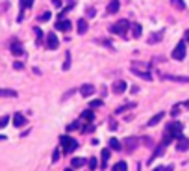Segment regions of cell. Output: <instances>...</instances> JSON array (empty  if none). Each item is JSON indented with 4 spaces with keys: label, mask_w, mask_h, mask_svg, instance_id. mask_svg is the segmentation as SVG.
I'll return each instance as SVG.
<instances>
[{
    "label": "cell",
    "mask_w": 189,
    "mask_h": 171,
    "mask_svg": "<svg viewBox=\"0 0 189 171\" xmlns=\"http://www.w3.org/2000/svg\"><path fill=\"white\" fill-rule=\"evenodd\" d=\"M180 136H182V123L172 121V123H169L167 128H165V138H163V141H161V143L169 145L172 140H176V138H180Z\"/></svg>",
    "instance_id": "1"
},
{
    "label": "cell",
    "mask_w": 189,
    "mask_h": 171,
    "mask_svg": "<svg viewBox=\"0 0 189 171\" xmlns=\"http://www.w3.org/2000/svg\"><path fill=\"white\" fill-rule=\"evenodd\" d=\"M128 28H132V24L126 21V19H123V21L111 24V26H109V32H111V34H117V36H126Z\"/></svg>",
    "instance_id": "2"
},
{
    "label": "cell",
    "mask_w": 189,
    "mask_h": 171,
    "mask_svg": "<svg viewBox=\"0 0 189 171\" xmlns=\"http://www.w3.org/2000/svg\"><path fill=\"white\" fill-rule=\"evenodd\" d=\"M60 141H61L65 152H72L74 149H78V141H76V140H72V138H69V136H61V138H60Z\"/></svg>",
    "instance_id": "3"
},
{
    "label": "cell",
    "mask_w": 189,
    "mask_h": 171,
    "mask_svg": "<svg viewBox=\"0 0 189 171\" xmlns=\"http://www.w3.org/2000/svg\"><path fill=\"white\" fill-rule=\"evenodd\" d=\"M172 58H174L176 62H182V60L186 58V39L180 41L176 47H174V50H172Z\"/></svg>",
    "instance_id": "4"
},
{
    "label": "cell",
    "mask_w": 189,
    "mask_h": 171,
    "mask_svg": "<svg viewBox=\"0 0 189 171\" xmlns=\"http://www.w3.org/2000/svg\"><path fill=\"white\" fill-rule=\"evenodd\" d=\"M9 50H11V54H13V56H22V54H24V48H22V45H21L19 39H13V41H11Z\"/></svg>",
    "instance_id": "5"
},
{
    "label": "cell",
    "mask_w": 189,
    "mask_h": 171,
    "mask_svg": "<svg viewBox=\"0 0 189 171\" xmlns=\"http://www.w3.org/2000/svg\"><path fill=\"white\" fill-rule=\"evenodd\" d=\"M46 47H48L50 50H56V48L60 47V39H58L56 34H48V36H46Z\"/></svg>",
    "instance_id": "6"
},
{
    "label": "cell",
    "mask_w": 189,
    "mask_h": 171,
    "mask_svg": "<svg viewBox=\"0 0 189 171\" xmlns=\"http://www.w3.org/2000/svg\"><path fill=\"white\" fill-rule=\"evenodd\" d=\"M132 73L135 74V76H139V78H145V80H152V74L148 73V71H141L137 65H132Z\"/></svg>",
    "instance_id": "7"
},
{
    "label": "cell",
    "mask_w": 189,
    "mask_h": 171,
    "mask_svg": "<svg viewBox=\"0 0 189 171\" xmlns=\"http://www.w3.org/2000/svg\"><path fill=\"white\" fill-rule=\"evenodd\" d=\"M71 21H67V19H58L56 22V30H60V32H69L71 30Z\"/></svg>",
    "instance_id": "8"
},
{
    "label": "cell",
    "mask_w": 189,
    "mask_h": 171,
    "mask_svg": "<svg viewBox=\"0 0 189 171\" xmlns=\"http://www.w3.org/2000/svg\"><path fill=\"white\" fill-rule=\"evenodd\" d=\"M111 89H113V93H115V95H123V93L126 91V82H124V80H117V82L113 84Z\"/></svg>",
    "instance_id": "9"
},
{
    "label": "cell",
    "mask_w": 189,
    "mask_h": 171,
    "mask_svg": "<svg viewBox=\"0 0 189 171\" xmlns=\"http://www.w3.org/2000/svg\"><path fill=\"white\" fill-rule=\"evenodd\" d=\"M165 147H167V145H165V143H160V145H158V147H156V151H154V154H152V156H150V160H147V164H150V162H152V160H156V158H158V156H161V154H163V152H165Z\"/></svg>",
    "instance_id": "10"
},
{
    "label": "cell",
    "mask_w": 189,
    "mask_h": 171,
    "mask_svg": "<svg viewBox=\"0 0 189 171\" xmlns=\"http://www.w3.org/2000/svg\"><path fill=\"white\" fill-rule=\"evenodd\" d=\"M176 149L180 151V152H184V151H187V149H189V141H187V138H184V136H180V138H178V143H176Z\"/></svg>",
    "instance_id": "11"
},
{
    "label": "cell",
    "mask_w": 189,
    "mask_h": 171,
    "mask_svg": "<svg viewBox=\"0 0 189 171\" xmlns=\"http://www.w3.org/2000/svg\"><path fill=\"white\" fill-rule=\"evenodd\" d=\"M19 6H21V13H19V19H17V21L21 22L22 21V11H24V9H28V8H32V6H34V0H21V2H19Z\"/></svg>",
    "instance_id": "12"
},
{
    "label": "cell",
    "mask_w": 189,
    "mask_h": 171,
    "mask_svg": "<svg viewBox=\"0 0 189 171\" xmlns=\"http://www.w3.org/2000/svg\"><path fill=\"white\" fill-rule=\"evenodd\" d=\"M124 149L128 151V152H132V151L135 149V147H137V138H126L124 140Z\"/></svg>",
    "instance_id": "13"
},
{
    "label": "cell",
    "mask_w": 189,
    "mask_h": 171,
    "mask_svg": "<svg viewBox=\"0 0 189 171\" xmlns=\"http://www.w3.org/2000/svg\"><path fill=\"white\" fill-rule=\"evenodd\" d=\"M80 93H82V97H89V95H93V93H95V86L84 84L82 87H80Z\"/></svg>",
    "instance_id": "14"
},
{
    "label": "cell",
    "mask_w": 189,
    "mask_h": 171,
    "mask_svg": "<svg viewBox=\"0 0 189 171\" xmlns=\"http://www.w3.org/2000/svg\"><path fill=\"white\" fill-rule=\"evenodd\" d=\"M141 34H143L141 24H139V22H134V24H132V36H134L135 39H139V37H141Z\"/></svg>",
    "instance_id": "15"
},
{
    "label": "cell",
    "mask_w": 189,
    "mask_h": 171,
    "mask_svg": "<svg viewBox=\"0 0 189 171\" xmlns=\"http://www.w3.org/2000/svg\"><path fill=\"white\" fill-rule=\"evenodd\" d=\"M119 8H121V2H119V0H109V4H108V13H117Z\"/></svg>",
    "instance_id": "16"
},
{
    "label": "cell",
    "mask_w": 189,
    "mask_h": 171,
    "mask_svg": "<svg viewBox=\"0 0 189 171\" xmlns=\"http://www.w3.org/2000/svg\"><path fill=\"white\" fill-rule=\"evenodd\" d=\"M24 123H26V117H24L22 113H15V115H13V125L17 128H21Z\"/></svg>",
    "instance_id": "17"
},
{
    "label": "cell",
    "mask_w": 189,
    "mask_h": 171,
    "mask_svg": "<svg viewBox=\"0 0 189 171\" xmlns=\"http://www.w3.org/2000/svg\"><path fill=\"white\" fill-rule=\"evenodd\" d=\"M163 117H165V112H160V113H156V115H154V117L148 121V127H154V125H158V123H160Z\"/></svg>",
    "instance_id": "18"
},
{
    "label": "cell",
    "mask_w": 189,
    "mask_h": 171,
    "mask_svg": "<svg viewBox=\"0 0 189 171\" xmlns=\"http://www.w3.org/2000/svg\"><path fill=\"white\" fill-rule=\"evenodd\" d=\"M0 97H9V99H15V97H17V91H15V89H4V87H0Z\"/></svg>",
    "instance_id": "19"
},
{
    "label": "cell",
    "mask_w": 189,
    "mask_h": 171,
    "mask_svg": "<svg viewBox=\"0 0 189 171\" xmlns=\"http://www.w3.org/2000/svg\"><path fill=\"white\" fill-rule=\"evenodd\" d=\"M82 119L87 121V123H93V121H95V113H93V110H85V112H82Z\"/></svg>",
    "instance_id": "20"
},
{
    "label": "cell",
    "mask_w": 189,
    "mask_h": 171,
    "mask_svg": "<svg viewBox=\"0 0 189 171\" xmlns=\"http://www.w3.org/2000/svg\"><path fill=\"white\" fill-rule=\"evenodd\" d=\"M161 37H163V32H156V34H152V36L148 37V43H150V45H156V43L161 41Z\"/></svg>",
    "instance_id": "21"
},
{
    "label": "cell",
    "mask_w": 189,
    "mask_h": 171,
    "mask_svg": "<svg viewBox=\"0 0 189 171\" xmlns=\"http://www.w3.org/2000/svg\"><path fill=\"white\" fill-rule=\"evenodd\" d=\"M109 149H113V151H123V143H121L119 140L111 138V140H109Z\"/></svg>",
    "instance_id": "22"
},
{
    "label": "cell",
    "mask_w": 189,
    "mask_h": 171,
    "mask_svg": "<svg viewBox=\"0 0 189 171\" xmlns=\"http://www.w3.org/2000/svg\"><path fill=\"white\" fill-rule=\"evenodd\" d=\"M171 4H172L176 9H180V11L186 9V2H184V0H171Z\"/></svg>",
    "instance_id": "23"
},
{
    "label": "cell",
    "mask_w": 189,
    "mask_h": 171,
    "mask_svg": "<svg viewBox=\"0 0 189 171\" xmlns=\"http://www.w3.org/2000/svg\"><path fill=\"white\" fill-rule=\"evenodd\" d=\"M85 32H87V21L80 19L78 21V34H85Z\"/></svg>",
    "instance_id": "24"
},
{
    "label": "cell",
    "mask_w": 189,
    "mask_h": 171,
    "mask_svg": "<svg viewBox=\"0 0 189 171\" xmlns=\"http://www.w3.org/2000/svg\"><path fill=\"white\" fill-rule=\"evenodd\" d=\"M71 164H72V169H76V168H82V166H84L85 160H84V158H72Z\"/></svg>",
    "instance_id": "25"
},
{
    "label": "cell",
    "mask_w": 189,
    "mask_h": 171,
    "mask_svg": "<svg viewBox=\"0 0 189 171\" xmlns=\"http://www.w3.org/2000/svg\"><path fill=\"white\" fill-rule=\"evenodd\" d=\"M163 78H167V80H172V82H189V78H184V76H171V74H165Z\"/></svg>",
    "instance_id": "26"
},
{
    "label": "cell",
    "mask_w": 189,
    "mask_h": 171,
    "mask_svg": "<svg viewBox=\"0 0 189 171\" xmlns=\"http://www.w3.org/2000/svg\"><path fill=\"white\" fill-rule=\"evenodd\" d=\"M71 69V52L67 50L65 52V63H63V71H69Z\"/></svg>",
    "instance_id": "27"
},
{
    "label": "cell",
    "mask_w": 189,
    "mask_h": 171,
    "mask_svg": "<svg viewBox=\"0 0 189 171\" xmlns=\"http://www.w3.org/2000/svg\"><path fill=\"white\" fill-rule=\"evenodd\" d=\"M108 160H109V149H102V169L106 168Z\"/></svg>",
    "instance_id": "28"
},
{
    "label": "cell",
    "mask_w": 189,
    "mask_h": 171,
    "mask_svg": "<svg viewBox=\"0 0 189 171\" xmlns=\"http://www.w3.org/2000/svg\"><path fill=\"white\" fill-rule=\"evenodd\" d=\"M34 32H35V37H37V45H41V43H43V32H41V28H34Z\"/></svg>",
    "instance_id": "29"
},
{
    "label": "cell",
    "mask_w": 189,
    "mask_h": 171,
    "mask_svg": "<svg viewBox=\"0 0 189 171\" xmlns=\"http://www.w3.org/2000/svg\"><path fill=\"white\" fill-rule=\"evenodd\" d=\"M82 132H84V134H87V132H89V134H91V132H95V127H93V125H91V123H87V125H85V127H82Z\"/></svg>",
    "instance_id": "30"
},
{
    "label": "cell",
    "mask_w": 189,
    "mask_h": 171,
    "mask_svg": "<svg viewBox=\"0 0 189 171\" xmlns=\"http://www.w3.org/2000/svg\"><path fill=\"white\" fill-rule=\"evenodd\" d=\"M50 17H52V15H50V11H45L43 15H39V21H41V22H46Z\"/></svg>",
    "instance_id": "31"
},
{
    "label": "cell",
    "mask_w": 189,
    "mask_h": 171,
    "mask_svg": "<svg viewBox=\"0 0 189 171\" xmlns=\"http://www.w3.org/2000/svg\"><path fill=\"white\" fill-rule=\"evenodd\" d=\"M8 123H9V117H8V115H4V117H0V128H4V127H6V125H8Z\"/></svg>",
    "instance_id": "32"
},
{
    "label": "cell",
    "mask_w": 189,
    "mask_h": 171,
    "mask_svg": "<svg viewBox=\"0 0 189 171\" xmlns=\"http://www.w3.org/2000/svg\"><path fill=\"white\" fill-rule=\"evenodd\" d=\"M132 106H135V104H124V106L117 108V113H123V112H126V110H128V108H132Z\"/></svg>",
    "instance_id": "33"
},
{
    "label": "cell",
    "mask_w": 189,
    "mask_h": 171,
    "mask_svg": "<svg viewBox=\"0 0 189 171\" xmlns=\"http://www.w3.org/2000/svg\"><path fill=\"white\" fill-rule=\"evenodd\" d=\"M117 169H119V171H128V166H126V162H119V164H117Z\"/></svg>",
    "instance_id": "34"
},
{
    "label": "cell",
    "mask_w": 189,
    "mask_h": 171,
    "mask_svg": "<svg viewBox=\"0 0 189 171\" xmlns=\"http://www.w3.org/2000/svg\"><path fill=\"white\" fill-rule=\"evenodd\" d=\"M97 166H98V164H97V158H89V168H91V169H95Z\"/></svg>",
    "instance_id": "35"
},
{
    "label": "cell",
    "mask_w": 189,
    "mask_h": 171,
    "mask_svg": "<svg viewBox=\"0 0 189 171\" xmlns=\"http://www.w3.org/2000/svg\"><path fill=\"white\" fill-rule=\"evenodd\" d=\"M76 128H80V123H78V121H74V123H71L67 130H76Z\"/></svg>",
    "instance_id": "36"
},
{
    "label": "cell",
    "mask_w": 189,
    "mask_h": 171,
    "mask_svg": "<svg viewBox=\"0 0 189 171\" xmlns=\"http://www.w3.org/2000/svg\"><path fill=\"white\" fill-rule=\"evenodd\" d=\"M102 106V99H100V101H93V102H91V108H100Z\"/></svg>",
    "instance_id": "37"
},
{
    "label": "cell",
    "mask_w": 189,
    "mask_h": 171,
    "mask_svg": "<svg viewBox=\"0 0 189 171\" xmlns=\"http://www.w3.org/2000/svg\"><path fill=\"white\" fill-rule=\"evenodd\" d=\"M60 154H61V152L56 149V151H54V154H52V160H54V162H58V160H60Z\"/></svg>",
    "instance_id": "38"
},
{
    "label": "cell",
    "mask_w": 189,
    "mask_h": 171,
    "mask_svg": "<svg viewBox=\"0 0 189 171\" xmlns=\"http://www.w3.org/2000/svg\"><path fill=\"white\" fill-rule=\"evenodd\" d=\"M13 69H17V71H21V69H24V65H22V62H15V63H13Z\"/></svg>",
    "instance_id": "39"
},
{
    "label": "cell",
    "mask_w": 189,
    "mask_h": 171,
    "mask_svg": "<svg viewBox=\"0 0 189 171\" xmlns=\"http://www.w3.org/2000/svg\"><path fill=\"white\" fill-rule=\"evenodd\" d=\"M109 128H111V130H117V123H115L113 119H109Z\"/></svg>",
    "instance_id": "40"
},
{
    "label": "cell",
    "mask_w": 189,
    "mask_h": 171,
    "mask_svg": "<svg viewBox=\"0 0 189 171\" xmlns=\"http://www.w3.org/2000/svg\"><path fill=\"white\" fill-rule=\"evenodd\" d=\"M52 4H54L56 8H61V0H52Z\"/></svg>",
    "instance_id": "41"
},
{
    "label": "cell",
    "mask_w": 189,
    "mask_h": 171,
    "mask_svg": "<svg viewBox=\"0 0 189 171\" xmlns=\"http://www.w3.org/2000/svg\"><path fill=\"white\" fill-rule=\"evenodd\" d=\"M178 112H180V106H174V108H172V115H178Z\"/></svg>",
    "instance_id": "42"
},
{
    "label": "cell",
    "mask_w": 189,
    "mask_h": 171,
    "mask_svg": "<svg viewBox=\"0 0 189 171\" xmlns=\"http://www.w3.org/2000/svg\"><path fill=\"white\" fill-rule=\"evenodd\" d=\"M95 13H97V11H95V9H93V8H91V9H89V11H87V15H89V17H95Z\"/></svg>",
    "instance_id": "43"
},
{
    "label": "cell",
    "mask_w": 189,
    "mask_h": 171,
    "mask_svg": "<svg viewBox=\"0 0 189 171\" xmlns=\"http://www.w3.org/2000/svg\"><path fill=\"white\" fill-rule=\"evenodd\" d=\"M184 39H186V41H189V30H186V34H184Z\"/></svg>",
    "instance_id": "44"
},
{
    "label": "cell",
    "mask_w": 189,
    "mask_h": 171,
    "mask_svg": "<svg viewBox=\"0 0 189 171\" xmlns=\"http://www.w3.org/2000/svg\"><path fill=\"white\" fill-rule=\"evenodd\" d=\"M163 171H172V166H167V168H165Z\"/></svg>",
    "instance_id": "45"
},
{
    "label": "cell",
    "mask_w": 189,
    "mask_h": 171,
    "mask_svg": "<svg viewBox=\"0 0 189 171\" xmlns=\"http://www.w3.org/2000/svg\"><path fill=\"white\" fill-rule=\"evenodd\" d=\"M154 171H163V168H156Z\"/></svg>",
    "instance_id": "46"
},
{
    "label": "cell",
    "mask_w": 189,
    "mask_h": 171,
    "mask_svg": "<svg viewBox=\"0 0 189 171\" xmlns=\"http://www.w3.org/2000/svg\"><path fill=\"white\" fill-rule=\"evenodd\" d=\"M6 140V136H0V141H4Z\"/></svg>",
    "instance_id": "47"
},
{
    "label": "cell",
    "mask_w": 189,
    "mask_h": 171,
    "mask_svg": "<svg viewBox=\"0 0 189 171\" xmlns=\"http://www.w3.org/2000/svg\"><path fill=\"white\" fill-rule=\"evenodd\" d=\"M186 106H187V108H189V101H187V102H186Z\"/></svg>",
    "instance_id": "48"
},
{
    "label": "cell",
    "mask_w": 189,
    "mask_h": 171,
    "mask_svg": "<svg viewBox=\"0 0 189 171\" xmlns=\"http://www.w3.org/2000/svg\"><path fill=\"white\" fill-rule=\"evenodd\" d=\"M65 171H72V169H65Z\"/></svg>",
    "instance_id": "49"
}]
</instances>
